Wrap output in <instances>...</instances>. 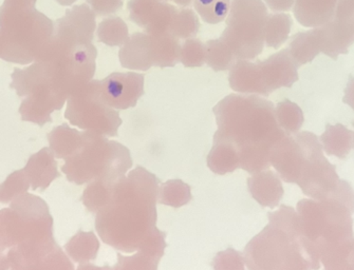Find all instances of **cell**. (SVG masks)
<instances>
[{"instance_id":"ffe728a7","label":"cell","mask_w":354,"mask_h":270,"mask_svg":"<svg viewBox=\"0 0 354 270\" xmlns=\"http://www.w3.org/2000/svg\"><path fill=\"white\" fill-rule=\"evenodd\" d=\"M26 175L29 180L33 190L47 189L52 182L61 177L55 155L50 148L45 147L31 155L28 160L27 165L24 168Z\"/></svg>"},{"instance_id":"11a10c76","label":"cell","mask_w":354,"mask_h":270,"mask_svg":"<svg viewBox=\"0 0 354 270\" xmlns=\"http://www.w3.org/2000/svg\"><path fill=\"white\" fill-rule=\"evenodd\" d=\"M353 27H354V25H353Z\"/></svg>"},{"instance_id":"c3c4849f","label":"cell","mask_w":354,"mask_h":270,"mask_svg":"<svg viewBox=\"0 0 354 270\" xmlns=\"http://www.w3.org/2000/svg\"><path fill=\"white\" fill-rule=\"evenodd\" d=\"M77 270H110L109 266H104V267H97L91 264H81L77 268Z\"/></svg>"},{"instance_id":"5b68a950","label":"cell","mask_w":354,"mask_h":270,"mask_svg":"<svg viewBox=\"0 0 354 270\" xmlns=\"http://www.w3.org/2000/svg\"><path fill=\"white\" fill-rule=\"evenodd\" d=\"M97 51L92 43H80L54 34L37 61L43 79L64 101L92 81Z\"/></svg>"},{"instance_id":"ab89813d","label":"cell","mask_w":354,"mask_h":270,"mask_svg":"<svg viewBox=\"0 0 354 270\" xmlns=\"http://www.w3.org/2000/svg\"><path fill=\"white\" fill-rule=\"evenodd\" d=\"M31 187L24 169L13 172L3 184H0V203L9 204Z\"/></svg>"},{"instance_id":"ee69618b","label":"cell","mask_w":354,"mask_h":270,"mask_svg":"<svg viewBox=\"0 0 354 270\" xmlns=\"http://www.w3.org/2000/svg\"><path fill=\"white\" fill-rule=\"evenodd\" d=\"M95 15L109 16L123 8V0H86Z\"/></svg>"},{"instance_id":"44dd1931","label":"cell","mask_w":354,"mask_h":270,"mask_svg":"<svg viewBox=\"0 0 354 270\" xmlns=\"http://www.w3.org/2000/svg\"><path fill=\"white\" fill-rule=\"evenodd\" d=\"M248 187L252 197L263 207L275 208L283 199V187L275 172L259 171L248 180Z\"/></svg>"},{"instance_id":"4316f807","label":"cell","mask_w":354,"mask_h":270,"mask_svg":"<svg viewBox=\"0 0 354 270\" xmlns=\"http://www.w3.org/2000/svg\"><path fill=\"white\" fill-rule=\"evenodd\" d=\"M321 139L326 153L345 159L352 149L353 133L342 124L327 125Z\"/></svg>"},{"instance_id":"db71d44e","label":"cell","mask_w":354,"mask_h":270,"mask_svg":"<svg viewBox=\"0 0 354 270\" xmlns=\"http://www.w3.org/2000/svg\"><path fill=\"white\" fill-rule=\"evenodd\" d=\"M160 1H162V0H160Z\"/></svg>"},{"instance_id":"f35d334b","label":"cell","mask_w":354,"mask_h":270,"mask_svg":"<svg viewBox=\"0 0 354 270\" xmlns=\"http://www.w3.org/2000/svg\"><path fill=\"white\" fill-rule=\"evenodd\" d=\"M200 23L195 12L191 9L178 10L174 17L169 33L179 39L195 38L199 32Z\"/></svg>"},{"instance_id":"cb8c5ba5","label":"cell","mask_w":354,"mask_h":270,"mask_svg":"<svg viewBox=\"0 0 354 270\" xmlns=\"http://www.w3.org/2000/svg\"><path fill=\"white\" fill-rule=\"evenodd\" d=\"M288 50L298 67L313 61L322 52L319 29L313 28L309 31L299 32L292 36Z\"/></svg>"},{"instance_id":"7402d4cb","label":"cell","mask_w":354,"mask_h":270,"mask_svg":"<svg viewBox=\"0 0 354 270\" xmlns=\"http://www.w3.org/2000/svg\"><path fill=\"white\" fill-rule=\"evenodd\" d=\"M337 3L339 0H295L294 16L304 27H321L333 18Z\"/></svg>"},{"instance_id":"d4e9b609","label":"cell","mask_w":354,"mask_h":270,"mask_svg":"<svg viewBox=\"0 0 354 270\" xmlns=\"http://www.w3.org/2000/svg\"><path fill=\"white\" fill-rule=\"evenodd\" d=\"M84 137H85V131L80 132L72 129L66 124L54 128L48 134L50 149L53 151L55 157L62 160L71 157L83 143Z\"/></svg>"},{"instance_id":"7dc6e473","label":"cell","mask_w":354,"mask_h":270,"mask_svg":"<svg viewBox=\"0 0 354 270\" xmlns=\"http://www.w3.org/2000/svg\"><path fill=\"white\" fill-rule=\"evenodd\" d=\"M12 264L7 253H0V270H11Z\"/></svg>"},{"instance_id":"60d3db41","label":"cell","mask_w":354,"mask_h":270,"mask_svg":"<svg viewBox=\"0 0 354 270\" xmlns=\"http://www.w3.org/2000/svg\"><path fill=\"white\" fill-rule=\"evenodd\" d=\"M180 63L186 68L202 67L205 63V45L197 38L186 39L181 46Z\"/></svg>"},{"instance_id":"f6af8a7d","label":"cell","mask_w":354,"mask_h":270,"mask_svg":"<svg viewBox=\"0 0 354 270\" xmlns=\"http://www.w3.org/2000/svg\"><path fill=\"white\" fill-rule=\"evenodd\" d=\"M268 7L274 12H289L293 9L295 0H265Z\"/></svg>"},{"instance_id":"7bdbcfd3","label":"cell","mask_w":354,"mask_h":270,"mask_svg":"<svg viewBox=\"0 0 354 270\" xmlns=\"http://www.w3.org/2000/svg\"><path fill=\"white\" fill-rule=\"evenodd\" d=\"M214 270H245V260L233 248L220 251L214 258Z\"/></svg>"},{"instance_id":"d590c367","label":"cell","mask_w":354,"mask_h":270,"mask_svg":"<svg viewBox=\"0 0 354 270\" xmlns=\"http://www.w3.org/2000/svg\"><path fill=\"white\" fill-rule=\"evenodd\" d=\"M117 183H107L101 180L89 183L82 197V201L85 207L90 212H95V213L103 209L109 202L113 187Z\"/></svg>"},{"instance_id":"9c48e42d","label":"cell","mask_w":354,"mask_h":270,"mask_svg":"<svg viewBox=\"0 0 354 270\" xmlns=\"http://www.w3.org/2000/svg\"><path fill=\"white\" fill-rule=\"evenodd\" d=\"M296 212L301 235L317 250L322 246L354 238L352 213L339 202L301 200Z\"/></svg>"},{"instance_id":"6da1fadb","label":"cell","mask_w":354,"mask_h":270,"mask_svg":"<svg viewBox=\"0 0 354 270\" xmlns=\"http://www.w3.org/2000/svg\"><path fill=\"white\" fill-rule=\"evenodd\" d=\"M160 181L142 167L122 177L107 205L100 210L95 228L102 241L123 253H135L157 231Z\"/></svg>"},{"instance_id":"5bb4252c","label":"cell","mask_w":354,"mask_h":270,"mask_svg":"<svg viewBox=\"0 0 354 270\" xmlns=\"http://www.w3.org/2000/svg\"><path fill=\"white\" fill-rule=\"evenodd\" d=\"M129 19L146 33H169L177 8L160 0H130Z\"/></svg>"},{"instance_id":"7a4b0ae2","label":"cell","mask_w":354,"mask_h":270,"mask_svg":"<svg viewBox=\"0 0 354 270\" xmlns=\"http://www.w3.org/2000/svg\"><path fill=\"white\" fill-rule=\"evenodd\" d=\"M213 112L218 125L214 141L235 148L240 169L252 175L269 169L272 148L287 135L278 125L273 104L255 94H231Z\"/></svg>"},{"instance_id":"f5cc1de1","label":"cell","mask_w":354,"mask_h":270,"mask_svg":"<svg viewBox=\"0 0 354 270\" xmlns=\"http://www.w3.org/2000/svg\"><path fill=\"white\" fill-rule=\"evenodd\" d=\"M353 127H354V123H353ZM353 147H354V134H353Z\"/></svg>"},{"instance_id":"f1b7e54d","label":"cell","mask_w":354,"mask_h":270,"mask_svg":"<svg viewBox=\"0 0 354 270\" xmlns=\"http://www.w3.org/2000/svg\"><path fill=\"white\" fill-rule=\"evenodd\" d=\"M100 242L95 233L79 231L65 245L66 253L75 263L87 264L97 259Z\"/></svg>"},{"instance_id":"d6a6232c","label":"cell","mask_w":354,"mask_h":270,"mask_svg":"<svg viewBox=\"0 0 354 270\" xmlns=\"http://www.w3.org/2000/svg\"><path fill=\"white\" fill-rule=\"evenodd\" d=\"M191 187L181 180H171L160 184L158 203L169 207L179 208L192 201Z\"/></svg>"},{"instance_id":"4dcf8cb0","label":"cell","mask_w":354,"mask_h":270,"mask_svg":"<svg viewBox=\"0 0 354 270\" xmlns=\"http://www.w3.org/2000/svg\"><path fill=\"white\" fill-rule=\"evenodd\" d=\"M293 21L289 14L269 15L266 26L265 45L273 49H279L288 41Z\"/></svg>"},{"instance_id":"9a60e30c","label":"cell","mask_w":354,"mask_h":270,"mask_svg":"<svg viewBox=\"0 0 354 270\" xmlns=\"http://www.w3.org/2000/svg\"><path fill=\"white\" fill-rule=\"evenodd\" d=\"M263 95L267 97L281 88H291L298 81V66L289 50L283 49L266 61H257Z\"/></svg>"},{"instance_id":"8d00e7d4","label":"cell","mask_w":354,"mask_h":270,"mask_svg":"<svg viewBox=\"0 0 354 270\" xmlns=\"http://www.w3.org/2000/svg\"><path fill=\"white\" fill-rule=\"evenodd\" d=\"M194 6L204 23L217 25L229 15L231 0H194Z\"/></svg>"},{"instance_id":"484cf974","label":"cell","mask_w":354,"mask_h":270,"mask_svg":"<svg viewBox=\"0 0 354 270\" xmlns=\"http://www.w3.org/2000/svg\"><path fill=\"white\" fill-rule=\"evenodd\" d=\"M354 238L319 248V260L324 270H354L351 263V250Z\"/></svg>"},{"instance_id":"bcb514c9","label":"cell","mask_w":354,"mask_h":270,"mask_svg":"<svg viewBox=\"0 0 354 270\" xmlns=\"http://www.w3.org/2000/svg\"><path fill=\"white\" fill-rule=\"evenodd\" d=\"M343 102L354 111V77L352 75L349 76V81L346 86Z\"/></svg>"},{"instance_id":"83f0119b","label":"cell","mask_w":354,"mask_h":270,"mask_svg":"<svg viewBox=\"0 0 354 270\" xmlns=\"http://www.w3.org/2000/svg\"><path fill=\"white\" fill-rule=\"evenodd\" d=\"M153 39L155 67H175L180 63L181 44L179 38L171 33L155 34L151 35Z\"/></svg>"},{"instance_id":"ba28073f","label":"cell","mask_w":354,"mask_h":270,"mask_svg":"<svg viewBox=\"0 0 354 270\" xmlns=\"http://www.w3.org/2000/svg\"><path fill=\"white\" fill-rule=\"evenodd\" d=\"M268 9L263 0H232L221 39L237 59H254L265 48Z\"/></svg>"},{"instance_id":"30bf717a","label":"cell","mask_w":354,"mask_h":270,"mask_svg":"<svg viewBox=\"0 0 354 270\" xmlns=\"http://www.w3.org/2000/svg\"><path fill=\"white\" fill-rule=\"evenodd\" d=\"M65 117L70 124L103 137H118L122 125L119 112L103 101L100 81H91L68 99Z\"/></svg>"},{"instance_id":"d6986e66","label":"cell","mask_w":354,"mask_h":270,"mask_svg":"<svg viewBox=\"0 0 354 270\" xmlns=\"http://www.w3.org/2000/svg\"><path fill=\"white\" fill-rule=\"evenodd\" d=\"M317 29L321 36L322 53L332 59H337L342 54H347L350 46L354 43V27L351 21L333 17Z\"/></svg>"},{"instance_id":"f907efd6","label":"cell","mask_w":354,"mask_h":270,"mask_svg":"<svg viewBox=\"0 0 354 270\" xmlns=\"http://www.w3.org/2000/svg\"><path fill=\"white\" fill-rule=\"evenodd\" d=\"M55 1L61 6H64V7H69V6L73 5L77 0H55Z\"/></svg>"},{"instance_id":"8992f818","label":"cell","mask_w":354,"mask_h":270,"mask_svg":"<svg viewBox=\"0 0 354 270\" xmlns=\"http://www.w3.org/2000/svg\"><path fill=\"white\" fill-rule=\"evenodd\" d=\"M133 167V160L125 146L110 141L101 134L85 131L79 149L65 160L62 171L77 185L101 180L117 183Z\"/></svg>"},{"instance_id":"7c38bea8","label":"cell","mask_w":354,"mask_h":270,"mask_svg":"<svg viewBox=\"0 0 354 270\" xmlns=\"http://www.w3.org/2000/svg\"><path fill=\"white\" fill-rule=\"evenodd\" d=\"M296 141L303 150L304 162L297 185L304 195L315 201H328L341 179L337 168L324 157L319 137L311 132H298Z\"/></svg>"},{"instance_id":"e575fe53","label":"cell","mask_w":354,"mask_h":270,"mask_svg":"<svg viewBox=\"0 0 354 270\" xmlns=\"http://www.w3.org/2000/svg\"><path fill=\"white\" fill-rule=\"evenodd\" d=\"M275 115L278 125L288 135L298 133L305 121L303 110L288 99L276 106Z\"/></svg>"},{"instance_id":"52a82bcc","label":"cell","mask_w":354,"mask_h":270,"mask_svg":"<svg viewBox=\"0 0 354 270\" xmlns=\"http://www.w3.org/2000/svg\"><path fill=\"white\" fill-rule=\"evenodd\" d=\"M53 219L47 203L24 193L0 210V253L14 247L54 242Z\"/></svg>"},{"instance_id":"681fc988","label":"cell","mask_w":354,"mask_h":270,"mask_svg":"<svg viewBox=\"0 0 354 270\" xmlns=\"http://www.w3.org/2000/svg\"><path fill=\"white\" fill-rule=\"evenodd\" d=\"M173 1L177 3L178 6H181V7H189L194 0H173Z\"/></svg>"},{"instance_id":"74e56055","label":"cell","mask_w":354,"mask_h":270,"mask_svg":"<svg viewBox=\"0 0 354 270\" xmlns=\"http://www.w3.org/2000/svg\"><path fill=\"white\" fill-rule=\"evenodd\" d=\"M14 268L18 270H74L73 264L59 245L26 267Z\"/></svg>"},{"instance_id":"f546056e","label":"cell","mask_w":354,"mask_h":270,"mask_svg":"<svg viewBox=\"0 0 354 270\" xmlns=\"http://www.w3.org/2000/svg\"><path fill=\"white\" fill-rule=\"evenodd\" d=\"M207 166L216 175L232 173L239 168L237 151L227 142L214 141L213 148L207 157Z\"/></svg>"},{"instance_id":"3957f363","label":"cell","mask_w":354,"mask_h":270,"mask_svg":"<svg viewBox=\"0 0 354 270\" xmlns=\"http://www.w3.org/2000/svg\"><path fill=\"white\" fill-rule=\"evenodd\" d=\"M37 0H5L0 7V59L29 65L54 35V23L36 10Z\"/></svg>"},{"instance_id":"277c9868","label":"cell","mask_w":354,"mask_h":270,"mask_svg":"<svg viewBox=\"0 0 354 270\" xmlns=\"http://www.w3.org/2000/svg\"><path fill=\"white\" fill-rule=\"evenodd\" d=\"M269 225L250 241L243 251L249 270H291L304 253L297 212L290 206L269 212Z\"/></svg>"},{"instance_id":"2e32d148","label":"cell","mask_w":354,"mask_h":270,"mask_svg":"<svg viewBox=\"0 0 354 270\" xmlns=\"http://www.w3.org/2000/svg\"><path fill=\"white\" fill-rule=\"evenodd\" d=\"M95 16L89 6H75L55 21L54 34L80 43H92L97 29Z\"/></svg>"},{"instance_id":"4fadbf2b","label":"cell","mask_w":354,"mask_h":270,"mask_svg":"<svg viewBox=\"0 0 354 270\" xmlns=\"http://www.w3.org/2000/svg\"><path fill=\"white\" fill-rule=\"evenodd\" d=\"M144 81L143 74L136 72L110 74L105 79L100 81L102 99L115 110L136 107L144 94Z\"/></svg>"},{"instance_id":"8fae6325","label":"cell","mask_w":354,"mask_h":270,"mask_svg":"<svg viewBox=\"0 0 354 270\" xmlns=\"http://www.w3.org/2000/svg\"><path fill=\"white\" fill-rule=\"evenodd\" d=\"M11 76L10 87L24 97L19 108L21 119L39 126L51 123V114L61 110L66 102L41 77L35 63L26 69L16 68Z\"/></svg>"},{"instance_id":"836d02e7","label":"cell","mask_w":354,"mask_h":270,"mask_svg":"<svg viewBox=\"0 0 354 270\" xmlns=\"http://www.w3.org/2000/svg\"><path fill=\"white\" fill-rule=\"evenodd\" d=\"M97 37L109 47H122L129 37V30L122 18L118 16L105 18L97 27Z\"/></svg>"},{"instance_id":"816d5d0a","label":"cell","mask_w":354,"mask_h":270,"mask_svg":"<svg viewBox=\"0 0 354 270\" xmlns=\"http://www.w3.org/2000/svg\"><path fill=\"white\" fill-rule=\"evenodd\" d=\"M350 258H351V263L354 267V241H353V245H352L351 255H350Z\"/></svg>"},{"instance_id":"e0dca14e","label":"cell","mask_w":354,"mask_h":270,"mask_svg":"<svg viewBox=\"0 0 354 270\" xmlns=\"http://www.w3.org/2000/svg\"><path fill=\"white\" fill-rule=\"evenodd\" d=\"M303 162L301 146L295 137L288 134L273 146L270 153V165L275 168L278 175L287 183H297Z\"/></svg>"},{"instance_id":"1f68e13d","label":"cell","mask_w":354,"mask_h":270,"mask_svg":"<svg viewBox=\"0 0 354 270\" xmlns=\"http://www.w3.org/2000/svg\"><path fill=\"white\" fill-rule=\"evenodd\" d=\"M237 61L235 54L221 38L212 39L205 44V63L214 71L231 70Z\"/></svg>"},{"instance_id":"ac0fdd59","label":"cell","mask_w":354,"mask_h":270,"mask_svg":"<svg viewBox=\"0 0 354 270\" xmlns=\"http://www.w3.org/2000/svg\"><path fill=\"white\" fill-rule=\"evenodd\" d=\"M122 67L136 71H148L155 67L151 34L135 33L127 38L119 51Z\"/></svg>"},{"instance_id":"b9f144b4","label":"cell","mask_w":354,"mask_h":270,"mask_svg":"<svg viewBox=\"0 0 354 270\" xmlns=\"http://www.w3.org/2000/svg\"><path fill=\"white\" fill-rule=\"evenodd\" d=\"M160 259L151 257L142 251H137L131 257L118 255L117 265L110 267V270H158Z\"/></svg>"},{"instance_id":"603a6c76","label":"cell","mask_w":354,"mask_h":270,"mask_svg":"<svg viewBox=\"0 0 354 270\" xmlns=\"http://www.w3.org/2000/svg\"><path fill=\"white\" fill-rule=\"evenodd\" d=\"M230 86L238 93L263 95L257 61L238 59L230 70Z\"/></svg>"}]
</instances>
